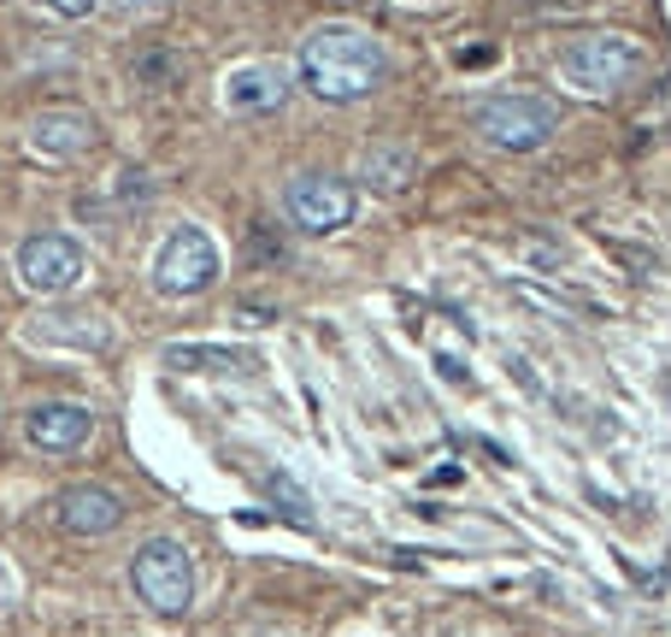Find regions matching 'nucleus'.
<instances>
[{"label": "nucleus", "instance_id": "9", "mask_svg": "<svg viewBox=\"0 0 671 637\" xmlns=\"http://www.w3.org/2000/svg\"><path fill=\"white\" fill-rule=\"evenodd\" d=\"M95 437V413L83 401H41V408L24 413V443L41 448V455H71Z\"/></svg>", "mask_w": 671, "mask_h": 637}, {"label": "nucleus", "instance_id": "4", "mask_svg": "<svg viewBox=\"0 0 671 637\" xmlns=\"http://www.w3.org/2000/svg\"><path fill=\"white\" fill-rule=\"evenodd\" d=\"M560 71L589 95H612L642 71V41L619 36V31H595V36H577L560 48Z\"/></svg>", "mask_w": 671, "mask_h": 637}, {"label": "nucleus", "instance_id": "8", "mask_svg": "<svg viewBox=\"0 0 671 637\" xmlns=\"http://www.w3.org/2000/svg\"><path fill=\"white\" fill-rule=\"evenodd\" d=\"M53 519H60V531H71V538H107V531L124 526V502L107 484H65L53 496Z\"/></svg>", "mask_w": 671, "mask_h": 637}, {"label": "nucleus", "instance_id": "17", "mask_svg": "<svg viewBox=\"0 0 671 637\" xmlns=\"http://www.w3.org/2000/svg\"><path fill=\"white\" fill-rule=\"evenodd\" d=\"M436 366H442V372H448V378H454V384H465V366H460L454 354H442V360H436Z\"/></svg>", "mask_w": 671, "mask_h": 637}, {"label": "nucleus", "instance_id": "5", "mask_svg": "<svg viewBox=\"0 0 671 637\" xmlns=\"http://www.w3.org/2000/svg\"><path fill=\"white\" fill-rule=\"evenodd\" d=\"M218 242L200 225H178L154 254V289L159 296H200L218 284Z\"/></svg>", "mask_w": 671, "mask_h": 637}, {"label": "nucleus", "instance_id": "2", "mask_svg": "<svg viewBox=\"0 0 671 637\" xmlns=\"http://www.w3.org/2000/svg\"><path fill=\"white\" fill-rule=\"evenodd\" d=\"M130 585L159 620H178L195 608V561L178 538H148L130 561Z\"/></svg>", "mask_w": 671, "mask_h": 637}, {"label": "nucleus", "instance_id": "19", "mask_svg": "<svg viewBox=\"0 0 671 637\" xmlns=\"http://www.w3.org/2000/svg\"><path fill=\"white\" fill-rule=\"evenodd\" d=\"M254 637H295V632H271V626H266V632H254Z\"/></svg>", "mask_w": 671, "mask_h": 637}, {"label": "nucleus", "instance_id": "12", "mask_svg": "<svg viewBox=\"0 0 671 637\" xmlns=\"http://www.w3.org/2000/svg\"><path fill=\"white\" fill-rule=\"evenodd\" d=\"M359 178H366V190L371 195H401L406 183L418 178V148L413 142H371L366 159H359Z\"/></svg>", "mask_w": 671, "mask_h": 637}, {"label": "nucleus", "instance_id": "14", "mask_svg": "<svg viewBox=\"0 0 671 637\" xmlns=\"http://www.w3.org/2000/svg\"><path fill=\"white\" fill-rule=\"evenodd\" d=\"M259 490H266V496L277 502V514H283V519H295L301 531H313V519H318V514H313V496H306V490H301L289 472L266 467V472H259Z\"/></svg>", "mask_w": 671, "mask_h": 637}, {"label": "nucleus", "instance_id": "16", "mask_svg": "<svg viewBox=\"0 0 671 637\" xmlns=\"http://www.w3.org/2000/svg\"><path fill=\"white\" fill-rule=\"evenodd\" d=\"M30 7L53 12V19H89V7H95V0H30Z\"/></svg>", "mask_w": 671, "mask_h": 637}, {"label": "nucleus", "instance_id": "1", "mask_svg": "<svg viewBox=\"0 0 671 637\" xmlns=\"http://www.w3.org/2000/svg\"><path fill=\"white\" fill-rule=\"evenodd\" d=\"M383 48L359 31V24H318L313 36L301 41V83L330 107H347V100H366L377 83H383Z\"/></svg>", "mask_w": 671, "mask_h": 637}, {"label": "nucleus", "instance_id": "10", "mask_svg": "<svg viewBox=\"0 0 671 637\" xmlns=\"http://www.w3.org/2000/svg\"><path fill=\"white\" fill-rule=\"evenodd\" d=\"M95 142H100V124L83 107H41L30 119V148L41 159H83Z\"/></svg>", "mask_w": 671, "mask_h": 637}, {"label": "nucleus", "instance_id": "15", "mask_svg": "<svg viewBox=\"0 0 671 637\" xmlns=\"http://www.w3.org/2000/svg\"><path fill=\"white\" fill-rule=\"evenodd\" d=\"M454 60H460L465 71H484V65H495V60H501V48H495V41H472V48H460Z\"/></svg>", "mask_w": 671, "mask_h": 637}, {"label": "nucleus", "instance_id": "7", "mask_svg": "<svg viewBox=\"0 0 671 637\" xmlns=\"http://www.w3.org/2000/svg\"><path fill=\"white\" fill-rule=\"evenodd\" d=\"M283 213L306 237H330V230L354 225V190L342 178H330V171H301L283 190Z\"/></svg>", "mask_w": 671, "mask_h": 637}, {"label": "nucleus", "instance_id": "3", "mask_svg": "<svg viewBox=\"0 0 671 637\" xmlns=\"http://www.w3.org/2000/svg\"><path fill=\"white\" fill-rule=\"evenodd\" d=\"M477 136L495 142V148L507 154H536L548 148V136L560 130V107H553L548 95H495L477 107Z\"/></svg>", "mask_w": 671, "mask_h": 637}, {"label": "nucleus", "instance_id": "11", "mask_svg": "<svg viewBox=\"0 0 671 637\" xmlns=\"http://www.w3.org/2000/svg\"><path fill=\"white\" fill-rule=\"evenodd\" d=\"M289 71L277 60H254V65H236L224 77V107L230 112H277L289 100Z\"/></svg>", "mask_w": 671, "mask_h": 637}, {"label": "nucleus", "instance_id": "6", "mask_svg": "<svg viewBox=\"0 0 671 637\" xmlns=\"http://www.w3.org/2000/svg\"><path fill=\"white\" fill-rule=\"evenodd\" d=\"M83 272H89V254L65 230H36V237L19 242V284L30 296H65V289L83 284Z\"/></svg>", "mask_w": 671, "mask_h": 637}, {"label": "nucleus", "instance_id": "13", "mask_svg": "<svg viewBox=\"0 0 671 637\" xmlns=\"http://www.w3.org/2000/svg\"><path fill=\"white\" fill-rule=\"evenodd\" d=\"M166 366H178V372H247V366H254V354L218 349V342H171Z\"/></svg>", "mask_w": 671, "mask_h": 637}, {"label": "nucleus", "instance_id": "18", "mask_svg": "<svg viewBox=\"0 0 671 637\" xmlns=\"http://www.w3.org/2000/svg\"><path fill=\"white\" fill-rule=\"evenodd\" d=\"M107 7H112V12H148L154 0H107Z\"/></svg>", "mask_w": 671, "mask_h": 637}]
</instances>
